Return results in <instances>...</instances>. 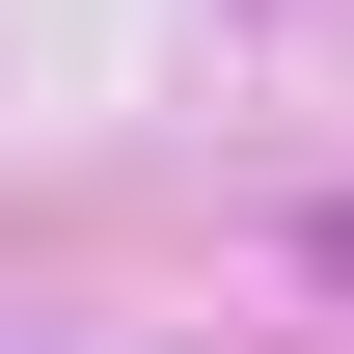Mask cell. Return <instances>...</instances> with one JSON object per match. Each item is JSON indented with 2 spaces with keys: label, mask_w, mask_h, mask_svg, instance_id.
<instances>
[{
  "label": "cell",
  "mask_w": 354,
  "mask_h": 354,
  "mask_svg": "<svg viewBox=\"0 0 354 354\" xmlns=\"http://www.w3.org/2000/svg\"><path fill=\"white\" fill-rule=\"evenodd\" d=\"M327 272H354V218H327Z\"/></svg>",
  "instance_id": "6da1fadb"
}]
</instances>
